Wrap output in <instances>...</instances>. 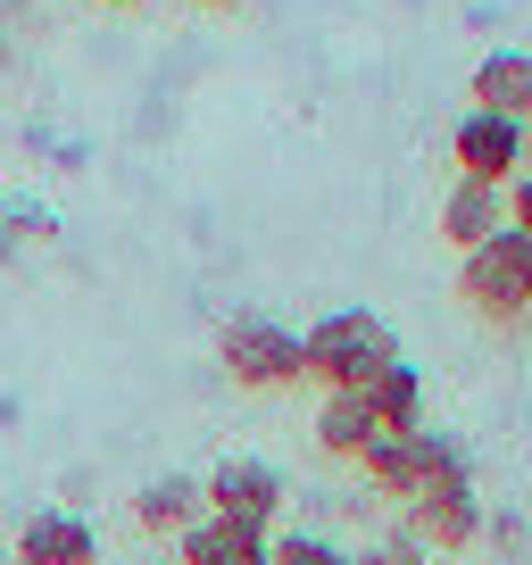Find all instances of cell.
<instances>
[{"instance_id":"52a82bcc","label":"cell","mask_w":532,"mask_h":565,"mask_svg":"<svg viewBox=\"0 0 532 565\" xmlns=\"http://www.w3.org/2000/svg\"><path fill=\"white\" fill-rule=\"evenodd\" d=\"M9 557L18 565H100V532H92L84 508H42V515L18 524Z\"/></svg>"},{"instance_id":"d6986e66","label":"cell","mask_w":532,"mask_h":565,"mask_svg":"<svg viewBox=\"0 0 532 565\" xmlns=\"http://www.w3.org/2000/svg\"><path fill=\"white\" fill-rule=\"evenodd\" d=\"M200 9H242V0H200Z\"/></svg>"},{"instance_id":"ffe728a7","label":"cell","mask_w":532,"mask_h":565,"mask_svg":"<svg viewBox=\"0 0 532 565\" xmlns=\"http://www.w3.org/2000/svg\"><path fill=\"white\" fill-rule=\"evenodd\" d=\"M108 9H142V0H108Z\"/></svg>"},{"instance_id":"2e32d148","label":"cell","mask_w":532,"mask_h":565,"mask_svg":"<svg viewBox=\"0 0 532 565\" xmlns=\"http://www.w3.org/2000/svg\"><path fill=\"white\" fill-rule=\"evenodd\" d=\"M482 541H491L499 557H532V524L524 515H482Z\"/></svg>"},{"instance_id":"7c38bea8","label":"cell","mask_w":532,"mask_h":565,"mask_svg":"<svg viewBox=\"0 0 532 565\" xmlns=\"http://www.w3.org/2000/svg\"><path fill=\"white\" fill-rule=\"evenodd\" d=\"M175 548H183V565H266V532L225 524V515H200Z\"/></svg>"},{"instance_id":"6da1fadb","label":"cell","mask_w":532,"mask_h":565,"mask_svg":"<svg viewBox=\"0 0 532 565\" xmlns=\"http://www.w3.org/2000/svg\"><path fill=\"white\" fill-rule=\"evenodd\" d=\"M391 366H400V341H391V324L374 308H333V317H317L300 333V374L317 391H366Z\"/></svg>"},{"instance_id":"44dd1931","label":"cell","mask_w":532,"mask_h":565,"mask_svg":"<svg viewBox=\"0 0 532 565\" xmlns=\"http://www.w3.org/2000/svg\"><path fill=\"white\" fill-rule=\"evenodd\" d=\"M0 565H18V557H9V548H0Z\"/></svg>"},{"instance_id":"4fadbf2b","label":"cell","mask_w":532,"mask_h":565,"mask_svg":"<svg viewBox=\"0 0 532 565\" xmlns=\"http://www.w3.org/2000/svg\"><path fill=\"white\" fill-rule=\"evenodd\" d=\"M308 433H317V449L333 466H350L358 449L374 441V416H366V399H358V391H324L317 399V424H308Z\"/></svg>"},{"instance_id":"9c48e42d","label":"cell","mask_w":532,"mask_h":565,"mask_svg":"<svg viewBox=\"0 0 532 565\" xmlns=\"http://www.w3.org/2000/svg\"><path fill=\"white\" fill-rule=\"evenodd\" d=\"M475 108L482 117H508V125H532V51L508 42L475 67Z\"/></svg>"},{"instance_id":"277c9868","label":"cell","mask_w":532,"mask_h":565,"mask_svg":"<svg viewBox=\"0 0 532 565\" xmlns=\"http://www.w3.org/2000/svg\"><path fill=\"white\" fill-rule=\"evenodd\" d=\"M200 499H209V515H225V524L275 532V515H284V475L266 458H216L209 482H200Z\"/></svg>"},{"instance_id":"3957f363","label":"cell","mask_w":532,"mask_h":565,"mask_svg":"<svg viewBox=\"0 0 532 565\" xmlns=\"http://www.w3.org/2000/svg\"><path fill=\"white\" fill-rule=\"evenodd\" d=\"M216 358H225V374H233V383H249V391L308 383V374H300V333H291V324H275V317H225Z\"/></svg>"},{"instance_id":"ba28073f","label":"cell","mask_w":532,"mask_h":565,"mask_svg":"<svg viewBox=\"0 0 532 565\" xmlns=\"http://www.w3.org/2000/svg\"><path fill=\"white\" fill-rule=\"evenodd\" d=\"M209 515V499H200V475H150L142 491H134V524L142 532H159V541H183V532Z\"/></svg>"},{"instance_id":"ac0fdd59","label":"cell","mask_w":532,"mask_h":565,"mask_svg":"<svg viewBox=\"0 0 532 565\" xmlns=\"http://www.w3.org/2000/svg\"><path fill=\"white\" fill-rule=\"evenodd\" d=\"M0 67H9V9H0Z\"/></svg>"},{"instance_id":"9a60e30c","label":"cell","mask_w":532,"mask_h":565,"mask_svg":"<svg viewBox=\"0 0 532 565\" xmlns=\"http://www.w3.org/2000/svg\"><path fill=\"white\" fill-rule=\"evenodd\" d=\"M266 565H350V548L333 541V532H317V524H275L266 532Z\"/></svg>"},{"instance_id":"8fae6325","label":"cell","mask_w":532,"mask_h":565,"mask_svg":"<svg viewBox=\"0 0 532 565\" xmlns=\"http://www.w3.org/2000/svg\"><path fill=\"white\" fill-rule=\"evenodd\" d=\"M499 225H508V192H491V183H449V200H441V242L449 249H482Z\"/></svg>"},{"instance_id":"5b68a950","label":"cell","mask_w":532,"mask_h":565,"mask_svg":"<svg viewBox=\"0 0 532 565\" xmlns=\"http://www.w3.org/2000/svg\"><path fill=\"white\" fill-rule=\"evenodd\" d=\"M400 532H408L416 548H475L482 541V499L475 482H425V491L400 508Z\"/></svg>"},{"instance_id":"7402d4cb","label":"cell","mask_w":532,"mask_h":565,"mask_svg":"<svg viewBox=\"0 0 532 565\" xmlns=\"http://www.w3.org/2000/svg\"><path fill=\"white\" fill-rule=\"evenodd\" d=\"M524 317H532V308H524Z\"/></svg>"},{"instance_id":"30bf717a","label":"cell","mask_w":532,"mask_h":565,"mask_svg":"<svg viewBox=\"0 0 532 565\" xmlns=\"http://www.w3.org/2000/svg\"><path fill=\"white\" fill-rule=\"evenodd\" d=\"M366 416H374V433H391V441H408V433H425V383H416V366L400 358L391 374H374L366 391Z\"/></svg>"},{"instance_id":"5bb4252c","label":"cell","mask_w":532,"mask_h":565,"mask_svg":"<svg viewBox=\"0 0 532 565\" xmlns=\"http://www.w3.org/2000/svg\"><path fill=\"white\" fill-rule=\"evenodd\" d=\"M350 466H366L374 499H400V508H408V499H416V458H408V441H391V433H374V441L358 449Z\"/></svg>"},{"instance_id":"7a4b0ae2","label":"cell","mask_w":532,"mask_h":565,"mask_svg":"<svg viewBox=\"0 0 532 565\" xmlns=\"http://www.w3.org/2000/svg\"><path fill=\"white\" fill-rule=\"evenodd\" d=\"M458 300L475 308V317H491V324H515V317H524V308H532V233L499 225L482 249H466Z\"/></svg>"},{"instance_id":"e0dca14e","label":"cell","mask_w":532,"mask_h":565,"mask_svg":"<svg viewBox=\"0 0 532 565\" xmlns=\"http://www.w3.org/2000/svg\"><path fill=\"white\" fill-rule=\"evenodd\" d=\"M508 225H515V233H532V175H515V183H508Z\"/></svg>"},{"instance_id":"8992f818","label":"cell","mask_w":532,"mask_h":565,"mask_svg":"<svg viewBox=\"0 0 532 565\" xmlns=\"http://www.w3.org/2000/svg\"><path fill=\"white\" fill-rule=\"evenodd\" d=\"M449 159H458V183H491V192H508V183L524 175V125L466 108L458 134H449Z\"/></svg>"}]
</instances>
